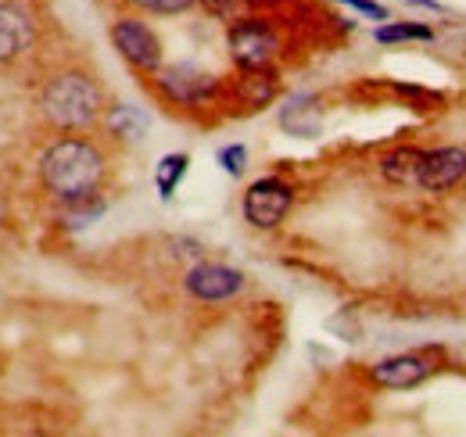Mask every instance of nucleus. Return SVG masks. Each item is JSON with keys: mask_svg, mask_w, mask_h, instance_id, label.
Masks as SVG:
<instances>
[{"mask_svg": "<svg viewBox=\"0 0 466 437\" xmlns=\"http://www.w3.org/2000/svg\"><path fill=\"white\" fill-rule=\"evenodd\" d=\"M40 179L65 205H86L105 179V155L90 140L65 137L55 147H47L40 162Z\"/></svg>", "mask_w": 466, "mask_h": 437, "instance_id": "1", "label": "nucleus"}, {"mask_svg": "<svg viewBox=\"0 0 466 437\" xmlns=\"http://www.w3.org/2000/svg\"><path fill=\"white\" fill-rule=\"evenodd\" d=\"M44 115L58 129H86L101 118L105 94L86 72H61L44 86Z\"/></svg>", "mask_w": 466, "mask_h": 437, "instance_id": "2", "label": "nucleus"}, {"mask_svg": "<svg viewBox=\"0 0 466 437\" xmlns=\"http://www.w3.org/2000/svg\"><path fill=\"white\" fill-rule=\"evenodd\" d=\"M291 205H294L291 183H284L277 176H266V179H258V183L248 187V194H244V218L251 226H258V229H273V226L284 222V216L291 212Z\"/></svg>", "mask_w": 466, "mask_h": 437, "instance_id": "3", "label": "nucleus"}, {"mask_svg": "<svg viewBox=\"0 0 466 437\" xmlns=\"http://www.w3.org/2000/svg\"><path fill=\"white\" fill-rule=\"evenodd\" d=\"M280 51V36L262 18H240L230 29V55L240 68H266Z\"/></svg>", "mask_w": 466, "mask_h": 437, "instance_id": "4", "label": "nucleus"}, {"mask_svg": "<svg viewBox=\"0 0 466 437\" xmlns=\"http://www.w3.org/2000/svg\"><path fill=\"white\" fill-rule=\"evenodd\" d=\"M112 44H116V51L129 65H137L144 72H158L162 68V44H158V36L144 22H137V18H118L116 25H112Z\"/></svg>", "mask_w": 466, "mask_h": 437, "instance_id": "5", "label": "nucleus"}, {"mask_svg": "<svg viewBox=\"0 0 466 437\" xmlns=\"http://www.w3.org/2000/svg\"><path fill=\"white\" fill-rule=\"evenodd\" d=\"M187 294H194L198 301H227L233 294L244 290V273H237L230 266H216V262H201L194 266L183 279Z\"/></svg>", "mask_w": 466, "mask_h": 437, "instance_id": "6", "label": "nucleus"}, {"mask_svg": "<svg viewBox=\"0 0 466 437\" xmlns=\"http://www.w3.org/2000/svg\"><path fill=\"white\" fill-rule=\"evenodd\" d=\"M466 179V151L463 147H438V151H423L420 162V187L427 190H452L456 183Z\"/></svg>", "mask_w": 466, "mask_h": 437, "instance_id": "7", "label": "nucleus"}, {"mask_svg": "<svg viewBox=\"0 0 466 437\" xmlns=\"http://www.w3.org/2000/svg\"><path fill=\"white\" fill-rule=\"evenodd\" d=\"M431 373H434V366L423 355H395V359H384L373 366V381L380 387H391V391H409V387L427 381Z\"/></svg>", "mask_w": 466, "mask_h": 437, "instance_id": "8", "label": "nucleus"}, {"mask_svg": "<svg viewBox=\"0 0 466 437\" xmlns=\"http://www.w3.org/2000/svg\"><path fill=\"white\" fill-rule=\"evenodd\" d=\"M33 44V22L25 11L0 4V65H11L29 51Z\"/></svg>", "mask_w": 466, "mask_h": 437, "instance_id": "9", "label": "nucleus"}, {"mask_svg": "<svg viewBox=\"0 0 466 437\" xmlns=\"http://www.w3.org/2000/svg\"><path fill=\"white\" fill-rule=\"evenodd\" d=\"M162 90L166 97L176 101V105H198L212 94V79L190 65H176V68H166L162 72Z\"/></svg>", "mask_w": 466, "mask_h": 437, "instance_id": "10", "label": "nucleus"}, {"mask_svg": "<svg viewBox=\"0 0 466 437\" xmlns=\"http://www.w3.org/2000/svg\"><path fill=\"white\" fill-rule=\"evenodd\" d=\"M108 129L122 137V140H140L147 133V115L140 108H129V105H118L108 111Z\"/></svg>", "mask_w": 466, "mask_h": 437, "instance_id": "11", "label": "nucleus"}, {"mask_svg": "<svg viewBox=\"0 0 466 437\" xmlns=\"http://www.w3.org/2000/svg\"><path fill=\"white\" fill-rule=\"evenodd\" d=\"M420 162H423V151L402 147V151L384 158V176L395 179V183H416L420 179Z\"/></svg>", "mask_w": 466, "mask_h": 437, "instance_id": "12", "label": "nucleus"}, {"mask_svg": "<svg viewBox=\"0 0 466 437\" xmlns=\"http://www.w3.org/2000/svg\"><path fill=\"white\" fill-rule=\"evenodd\" d=\"M187 165H190V158L187 155H166L162 162H158V168H155V183H158V194L169 201L176 194V187H179V179L187 176Z\"/></svg>", "mask_w": 466, "mask_h": 437, "instance_id": "13", "label": "nucleus"}, {"mask_svg": "<svg viewBox=\"0 0 466 437\" xmlns=\"http://www.w3.org/2000/svg\"><path fill=\"white\" fill-rule=\"evenodd\" d=\"M434 33L420 22H402V25H380L377 29V40L380 44H406V40H431Z\"/></svg>", "mask_w": 466, "mask_h": 437, "instance_id": "14", "label": "nucleus"}, {"mask_svg": "<svg viewBox=\"0 0 466 437\" xmlns=\"http://www.w3.org/2000/svg\"><path fill=\"white\" fill-rule=\"evenodd\" d=\"M133 4L151 15H179V11H190L198 0H133Z\"/></svg>", "mask_w": 466, "mask_h": 437, "instance_id": "15", "label": "nucleus"}, {"mask_svg": "<svg viewBox=\"0 0 466 437\" xmlns=\"http://www.w3.org/2000/svg\"><path fill=\"white\" fill-rule=\"evenodd\" d=\"M244 162H248V147L244 144H230L219 151V165L230 172V176H240L244 172Z\"/></svg>", "mask_w": 466, "mask_h": 437, "instance_id": "16", "label": "nucleus"}, {"mask_svg": "<svg viewBox=\"0 0 466 437\" xmlns=\"http://www.w3.org/2000/svg\"><path fill=\"white\" fill-rule=\"evenodd\" d=\"M205 4L212 7V15H219L227 22H240L248 11V0H205Z\"/></svg>", "mask_w": 466, "mask_h": 437, "instance_id": "17", "label": "nucleus"}, {"mask_svg": "<svg viewBox=\"0 0 466 437\" xmlns=\"http://www.w3.org/2000/svg\"><path fill=\"white\" fill-rule=\"evenodd\" d=\"M338 4H349V7H355V11L377 18V22H388V11H384L380 4H373V0H338Z\"/></svg>", "mask_w": 466, "mask_h": 437, "instance_id": "18", "label": "nucleus"}, {"mask_svg": "<svg viewBox=\"0 0 466 437\" xmlns=\"http://www.w3.org/2000/svg\"><path fill=\"white\" fill-rule=\"evenodd\" d=\"M4 212H7V205H4V198H0V222H4Z\"/></svg>", "mask_w": 466, "mask_h": 437, "instance_id": "19", "label": "nucleus"}]
</instances>
